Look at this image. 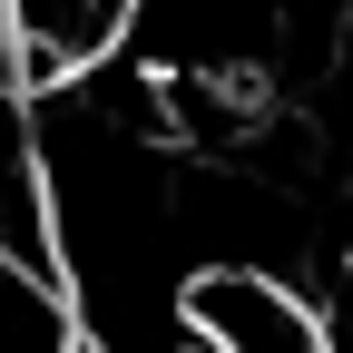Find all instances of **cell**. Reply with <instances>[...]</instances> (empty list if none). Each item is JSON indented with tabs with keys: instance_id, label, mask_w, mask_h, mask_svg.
Segmentation results:
<instances>
[{
	"instance_id": "6da1fadb",
	"label": "cell",
	"mask_w": 353,
	"mask_h": 353,
	"mask_svg": "<svg viewBox=\"0 0 353 353\" xmlns=\"http://www.w3.org/2000/svg\"><path fill=\"white\" fill-rule=\"evenodd\" d=\"M187 334L206 353H334V304H314L285 265L265 255H226L187 275Z\"/></svg>"
},
{
	"instance_id": "7a4b0ae2",
	"label": "cell",
	"mask_w": 353,
	"mask_h": 353,
	"mask_svg": "<svg viewBox=\"0 0 353 353\" xmlns=\"http://www.w3.org/2000/svg\"><path fill=\"white\" fill-rule=\"evenodd\" d=\"M0 255L50 265V176H39V88H30V59H20V20L0 0Z\"/></svg>"
},
{
	"instance_id": "3957f363",
	"label": "cell",
	"mask_w": 353,
	"mask_h": 353,
	"mask_svg": "<svg viewBox=\"0 0 353 353\" xmlns=\"http://www.w3.org/2000/svg\"><path fill=\"white\" fill-rule=\"evenodd\" d=\"M128 10H138V0H10L30 88H50V79H79V69L118 59V50H128Z\"/></svg>"
}]
</instances>
